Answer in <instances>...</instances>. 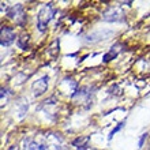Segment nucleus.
I'll return each instance as SVG.
<instances>
[{
    "label": "nucleus",
    "mask_w": 150,
    "mask_h": 150,
    "mask_svg": "<svg viewBox=\"0 0 150 150\" xmlns=\"http://www.w3.org/2000/svg\"><path fill=\"white\" fill-rule=\"evenodd\" d=\"M48 150H63V149L57 146V145H52V146H48Z\"/></svg>",
    "instance_id": "obj_13"
},
{
    "label": "nucleus",
    "mask_w": 150,
    "mask_h": 150,
    "mask_svg": "<svg viewBox=\"0 0 150 150\" xmlns=\"http://www.w3.org/2000/svg\"><path fill=\"white\" fill-rule=\"evenodd\" d=\"M89 137H79V138L72 141V146L76 147L78 150H86L87 149V143H89Z\"/></svg>",
    "instance_id": "obj_8"
},
{
    "label": "nucleus",
    "mask_w": 150,
    "mask_h": 150,
    "mask_svg": "<svg viewBox=\"0 0 150 150\" xmlns=\"http://www.w3.org/2000/svg\"><path fill=\"white\" fill-rule=\"evenodd\" d=\"M145 139H147V132L146 134H142V137H141V139H139V147H142L143 146V142H145Z\"/></svg>",
    "instance_id": "obj_12"
},
{
    "label": "nucleus",
    "mask_w": 150,
    "mask_h": 150,
    "mask_svg": "<svg viewBox=\"0 0 150 150\" xmlns=\"http://www.w3.org/2000/svg\"><path fill=\"white\" fill-rule=\"evenodd\" d=\"M8 150H19V149H18V146H11Z\"/></svg>",
    "instance_id": "obj_14"
},
{
    "label": "nucleus",
    "mask_w": 150,
    "mask_h": 150,
    "mask_svg": "<svg viewBox=\"0 0 150 150\" xmlns=\"http://www.w3.org/2000/svg\"><path fill=\"white\" fill-rule=\"evenodd\" d=\"M123 126H124V123H119V126H117V127H116V128H115V130H112V131H111V134H109V139H111V138H112V137H113V135H115V134H116V132H117V131H119V130H120V128H122V127H123Z\"/></svg>",
    "instance_id": "obj_11"
},
{
    "label": "nucleus",
    "mask_w": 150,
    "mask_h": 150,
    "mask_svg": "<svg viewBox=\"0 0 150 150\" xmlns=\"http://www.w3.org/2000/svg\"><path fill=\"white\" fill-rule=\"evenodd\" d=\"M28 150H48V146L41 145V143H37V142H32L28 146Z\"/></svg>",
    "instance_id": "obj_10"
},
{
    "label": "nucleus",
    "mask_w": 150,
    "mask_h": 150,
    "mask_svg": "<svg viewBox=\"0 0 150 150\" xmlns=\"http://www.w3.org/2000/svg\"><path fill=\"white\" fill-rule=\"evenodd\" d=\"M16 44H18V47H19L21 49H28L29 45H30V36H29L28 33H22V34L18 37Z\"/></svg>",
    "instance_id": "obj_9"
},
{
    "label": "nucleus",
    "mask_w": 150,
    "mask_h": 150,
    "mask_svg": "<svg viewBox=\"0 0 150 150\" xmlns=\"http://www.w3.org/2000/svg\"><path fill=\"white\" fill-rule=\"evenodd\" d=\"M48 81H49V78H48V75H44V76H41L40 79H37L36 82L32 85V90H33V94H34V97H40V96H42L45 91H47L48 89Z\"/></svg>",
    "instance_id": "obj_3"
},
{
    "label": "nucleus",
    "mask_w": 150,
    "mask_h": 150,
    "mask_svg": "<svg viewBox=\"0 0 150 150\" xmlns=\"http://www.w3.org/2000/svg\"><path fill=\"white\" fill-rule=\"evenodd\" d=\"M15 40V32L14 29L10 28V26H1V38H0V42H1V47H8L11 45Z\"/></svg>",
    "instance_id": "obj_4"
},
{
    "label": "nucleus",
    "mask_w": 150,
    "mask_h": 150,
    "mask_svg": "<svg viewBox=\"0 0 150 150\" xmlns=\"http://www.w3.org/2000/svg\"><path fill=\"white\" fill-rule=\"evenodd\" d=\"M120 51H122V45H120V44L113 45V47L109 49V52H108V53H105V56H104V63H108L109 60L115 59V57L119 55V52H120Z\"/></svg>",
    "instance_id": "obj_7"
},
{
    "label": "nucleus",
    "mask_w": 150,
    "mask_h": 150,
    "mask_svg": "<svg viewBox=\"0 0 150 150\" xmlns=\"http://www.w3.org/2000/svg\"><path fill=\"white\" fill-rule=\"evenodd\" d=\"M52 18H53V8H52L51 4H45L37 15V28H38L40 32L47 30V26L51 22Z\"/></svg>",
    "instance_id": "obj_1"
},
{
    "label": "nucleus",
    "mask_w": 150,
    "mask_h": 150,
    "mask_svg": "<svg viewBox=\"0 0 150 150\" xmlns=\"http://www.w3.org/2000/svg\"><path fill=\"white\" fill-rule=\"evenodd\" d=\"M7 16L10 19L15 21L16 25L19 26H23L26 23V15H25V11H23V7L22 4H15L7 10Z\"/></svg>",
    "instance_id": "obj_2"
},
{
    "label": "nucleus",
    "mask_w": 150,
    "mask_h": 150,
    "mask_svg": "<svg viewBox=\"0 0 150 150\" xmlns=\"http://www.w3.org/2000/svg\"><path fill=\"white\" fill-rule=\"evenodd\" d=\"M103 19L107 21V22H119V21L124 19V14H123V11L120 8L113 7V8H109L108 11L104 12Z\"/></svg>",
    "instance_id": "obj_5"
},
{
    "label": "nucleus",
    "mask_w": 150,
    "mask_h": 150,
    "mask_svg": "<svg viewBox=\"0 0 150 150\" xmlns=\"http://www.w3.org/2000/svg\"><path fill=\"white\" fill-rule=\"evenodd\" d=\"M90 89L89 87H82V89H79L76 90L75 93H72V101L75 104H82V103H86L89 101L91 96V91H89Z\"/></svg>",
    "instance_id": "obj_6"
}]
</instances>
